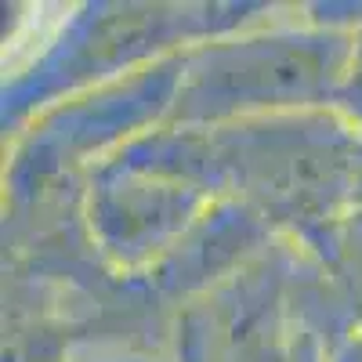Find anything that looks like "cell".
Instances as JSON below:
<instances>
[]
</instances>
